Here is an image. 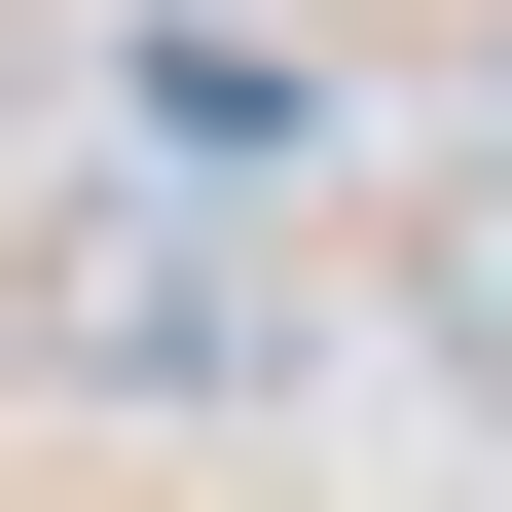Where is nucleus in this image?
<instances>
[{"mask_svg":"<svg viewBox=\"0 0 512 512\" xmlns=\"http://www.w3.org/2000/svg\"><path fill=\"white\" fill-rule=\"evenodd\" d=\"M403 330H439V366H476V403H512V183H476V220H439V293H403Z\"/></svg>","mask_w":512,"mask_h":512,"instance_id":"obj_1","label":"nucleus"}]
</instances>
